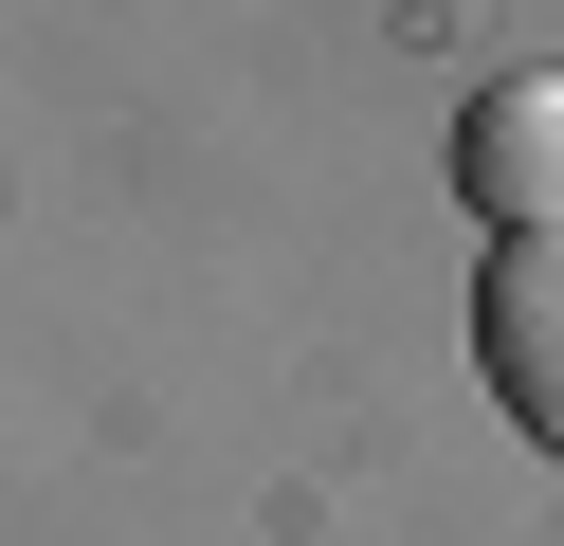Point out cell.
<instances>
[{
    "mask_svg": "<svg viewBox=\"0 0 564 546\" xmlns=\"http://www.w3.org/2000/svg\"><path fill=\"white\" fill-rule=\"evenodd\" d=\"M455 201L491 237H564V73H491L455 109Z\"/></svg>",
    "mask_w": 564,
    "mask_h": 546,
    "instance_id": "obj_1",
    "label": "cell"
},
{
    "mask_svg": "<svg viewBox=\"0 0 564 546\" xmlns=\"http://www.w3.org/2000/svg\"><path fill=\"white\" fill-rule=\"evenodd\" d=\"M474 364H491V400H510V437L564 456V237H491V274H474Z\"/></svg>",
    "mask_w": 564,
    "mask_h": 546,
    "instance_id": "obj_2",
    "label": "cell"
}]
</instances>
